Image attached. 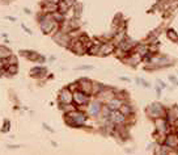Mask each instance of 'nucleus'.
<instances>
[{"mask_svg":"<svg viewBox=\"0 0 178 155\" xmlns=\"http://www.w3.org/2000/svg\"><path fill=\"white\" fill-rule=\"evenodd\" d=\"M65 121L70 126H83L86 121V116L80 110L73 109L71 112L65 113Z\"/></svg>","mask_w":178,"mask_h":155,"instance_id":"nucleus-1","label":"nucleus"},{"mask_svg":"<svg viewBox=\"0 0 178 155\" xmlns=\"http://www.w3.org/2000/svg\"><path fill=\"white\" fill-rule=\"evenodd\" d=\"M147 116L152 120L160 119V117H165L166 116V108L161 104V102H152L151 105H148L145 109Z\"/></svg>","mask_w":178,"mask_h":155,"instance_id":"nucleus-2","label":"nucleus"},{"mask_svg":"<svg viewBox=\"0 0 178 155\" xmlns=\"http://www.w3.org/2000/svg\"><path fill=\"white\" fill-rule=\"evenodd\" d=\"M56 28H58V23L53 19V16H51V14H46V16L42 17L41 29L43 30V33L50 34V33H53L54 30H56Z\"/></svg>","mask_w":178,"mask_h":155,"instance_id":"nucleus-3","label":"nucleus"},{"mask_svg":"<svg viewBox=\"0 0 178 155\" xmlns=\"http://www.w3.org/2000/svg\"><path fill=\"white\" fill-rule=\"evenodd\" d=\"M73 101H75V104L76 105H86L88 102H89V95L83 92V91H75L73 92Z\"/></svg>","mask_w":178,"mask_h":155,"instance_id":"nucleus-4","label":"nucleus"},{"mask_svg":"<svg viewBox=\"0 0 178 155\" xmlns=\"http://www.w3.org/2000/svg\"><path fill=\"white\" fill-rule=\"evenodd\" d=\"M126 119H127V116H124L119 109L111 110V112H110V116H109V120H110L111 122H114L115 125L124 124V122H126Z\"/></svg>","mask_w":178,"mask_h":155,"instance_id":"nucleus-5","label":"nucleus"},{"mask_svg":"<svg viewBox=\"0 0 178 155\" xmlns=\"http://www.w3.org/2000/svg\"><path fill=\"white\" fill-rule=\"evenodd\" d=\"M164 145H166L169 149H173V150H175L177 147H178V133L175 131H170V133H168L166 134V137H165V142H164Z\"/></svg>","mask_w":178,"mask_h":155,"instance_id":"nucleus-6","label":"nucleus"},{"mask_svg":"<svg viewBox=\"0 0 178 155\" xmlns=\"http://www.w3.org/2000/svg\"><path fill=\"white\" fill-rule=\"evenodd\" d=\"M54 40L62 46H68V43H71V37L68 33L59 30L55 36H54Z\"/></svg>","mask_w":178,"mask_h":155,"instance_id":"nucleus-7","label":"nucleus"},{"mask_svg":"<svg viewBox=\"0 0 178 155\" xmlns=\"http://www.w3.org/2000/svg\"><path fill=\"white\" fill-rule=\"evenodd\" d=\"M59 101L62 104H71L73 101V92L70 90V88H64L60 92V96H59Z\"/></svg>","mask_w":178,"mask_h":155,"instance_id":"nucleus-8","label":"nucleus"},{"mask_svg":"<svg viewBox=\"0 0 178 155\" xmlns=\"http://www.w3.org/2000/svg\"><path fill=\"white\" fill-rule=\"evenodd\" d=\"M115 50V45L111 42H106V43H101L100 45V50H98V55H109L111 53H114Z\"/></svg>","mask_w":178,"mask_h":155,"instance_id":"nucleus-9","label":"nucleus"},{"mask_svg":"<svg viewBox=\"0 0 178 155\" xmlns=\"http://www.w3.org/2000/svg\"><path fill=\"white\" fill-rule=\"evenodd\" d=\"M101 109H102L101 101H94L88 107V114L92 116V117H96V116H98L101 113Z\"/></svg>","mask_w":178,"mask_h":155,"instance_id":"nucleus-10","label":"nucleus"},{"mask_svg":"<svg viewBox=\"0 0 178 155\" xmlns=\"http://www.w3.org/2000/svg\"><path fill=\"white\" fill-rule=\"evenodd\" d=\"M92 87H93V83L91 82V80L88 79H81L79 80V90L83 91L88 95H92Z\"/></svg>","mask_w":178,"mask_h":155,"instance_id":"nucleus-11","label":"nucleus"},{"mask_svg":"<svg viewBox=\"0 0 178 155\" xmlns=\"http://www.w3.org/2000/svg\"><path fill=\"white\" fill-rule=\"evenodd\" d=\"M122 104H123V101H122L119 97H113L111 100H109V101H107V107H109L111 110L119 109Z\"/></svg>","mask_w":178,"mask_h":155,"instance_id":"nucleus-12","label":"nucleus"},{"mask_svg":"<svg viewBox=\"0 0 178 155\" xmlns=\"http://www.w3.org/2000/svg\"><path fill=\"white\" fill-rule=\"evenodd\" d=\"M166 37L172 42H178V33L174 30V29H168V30H166Z\"/></svg>","mask_w":178,"mask_h":155,"instance_id":"nucleus-13","label":"nucleus"},{"mask_svg":"<svg viewBox=\"0 0 178 155\" xmlns=\"http://www.w3.org/2000/svg\"><path fill=\"white\" fill-rule=\"evenodd\" d=\"M119 110L124 114V116H130L131 113H132V108H131V105H128V104H123L121 105V108H119Z\"/></svg>","mask_w":178,"mask_h":155,"instance_id":"nucleus-14","label":"nucleus"},{"mask_svg":"<svg viewBox=\"0 0 178 155\" xmlns=\"http://www.w3.org/2000/svg\"><path fill=\"white\" fill-rule=\"evenodd\" d=\"M8 57H11V51L4 46H0V58H8Z\"/></svg>","mask_w":178,"mask_h":155,"instance_id":"nucleus-15","label":"nucleus"},{"mask_svg":"<svg viewBox=\"0 0 178 155\" xmlns=\"http://www.w3.org/2000/svg\"><path fill=\"white\" fill-rule=\"evenodd\" d=\"M64 2H65V4L68 7H73L76 4V0H64Z\"/></svg>","mask_w":178,"mask_h":155,"instance_id":"nucleus-16","label":"nucleus"},{"mask_svg":"<svg viewBox=\"0 0 178 155\" xmlns=\"http://www.w3.org/2000/svg\"><path fill=\"white\" fill-rule=\"evenodd\" d=\"M169 80H170V82H172L174 86H178V80H177V78H174L173 75H170V76H169Z\"/></svg>","mask_w":178,"mask_h":155,"instance_id":"nucleus-17","label":"nucleus"},{"mask_svg":"<svg viewBox=\"0 0 178 155\" xmlns=\"http://www.w3.org/2000/svg\"><path fill=\"white\" fill-rule=\"evenodd\" d=\"M157 83L160 84V87H161V88H165V87H166L165 82H162V80H161V79H159V80H157Z\"/></svg>","mask_w":178,"mask_h":155,"instance_id":"nucleus-18","label":"nucleus"},{"mask_svg":"<svg viewBox=\"0 0 178 155\" xmlns=\"http://www.w3.org/2000/svg\"><path fill=\"white\" fill-rule=\"evenodd\" d=\"M154 90H156V92H157L159 96H161V87H154Z\"/></svg>","mask_w":178,"mask_h":155,"instance_id":"nucleus-19","label":"nucleus"},{"mask_svg":"<svg viewBox=\"0 0 178 155\" xmlns=\"http://www.w3.org/2000/svg\"><path fill=\"white\" fill-rule=\"evenodd\" d=\"M142 84H143L144 87H147V88L149 87V83H148V82H144V80H142Z\"/></svg>","mask_w":178,"mask_h":155,"instance_id":"nucleus-20","label":"nucleus"},{"mask_svg":"<svg viewBox=\"0 0 178 155\" xmlns=\"http://www.w3.org/2000/svg\"><path fill=\"white\" fill-rule=\"evenodd\" d=\"M16 71H17L16 67H11V69H9V72H16Z\"/></svg>","mask_w":178,"mask_h":155,"instance_id":"nucleus-21","label":"nucleus"},{"mask_svg":"<svg viewBox=\"0 0 178 155\" xmlns=\"http://www.w3.org/2000/svg\"><path fill=\"white\" fill-rule=\"evenodd\" d=\"M177 133H178V129H177Z\"/></svg>","mask_w":178,"mask_h":155,"instance_id":"nucleus-22","label":"nucleus"}]
</instances>
